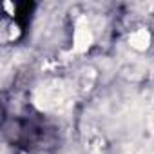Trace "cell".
Listing matches in <instances>:
<instances>
[{"instance_id": "cell-1", "label": "cell", "mask_w": 154, "mask_h": 154, "mask_svg": "<svg viewBox=\"0 0 154 154\" xmlns=\"http://www.w3.org/2000/svg\"><path fill=\"white\" fill-rule=\"evenodd\" d=\"M35 100L42 109H60L69 102V89L62 82H49L36 91Z\"/></svg>"}, {"instance_id": "cell-3", "label": "cell", "mask_w": 154, "mask_h": 154, "mask_svg": "<svg viewBox=\"0 0 154 154\" xmlns=\"http://www.w3.org/2000/svg\"><path fill=\"white\" fill-rule=\"evenodd\" d=\"M131 45L134 47V49H145L147 45H149V33L145 31V29H140V31H136V33H132V36H131Z\"/></svg>"}, {"instance_id": "cell-2", "label": "cell", "mask_w": 154, "mask_h": 154, "mask_svg": "<svg viewBox=\"0 0 154 154\" xmlns=\"http://www.w3.org/2000/svg\"><path fill=\"white\" fill-rule=\"evenodd\" d=\"M93 42V35L85 24V20L78 22V26H76V31H74V49L76 51H85Z\"/></svg>"}]
</instances>
